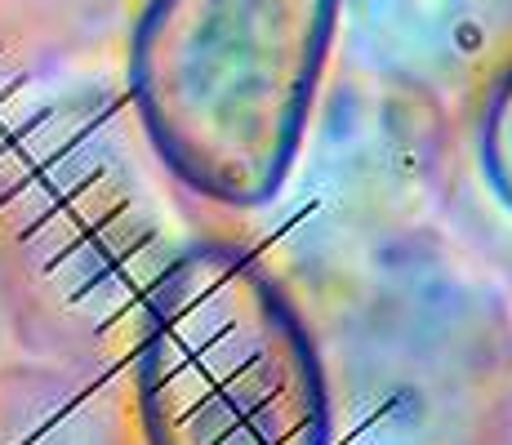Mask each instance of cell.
I'll use <instances>...</instances> for the list:
<instances>
[{"label":"cell","instance_id":"cell-6","mask_svg":"<svg viewBox=\"0 0 512 445\" xmlns=\"http://www.w3.org/2000/svg\"><path fill=\"white\" fill-rule=\"evenodd\" d=\"M512 41V0H339L334 67L450 107Z\"/></svg>","mask_w":512,"mask_h":445},{"label":"cell","instance_id":"cell-9","mask_svg":"<svg viewBox=\"0 0 512 445\" xmlns=\"http://www.w3.org/2000/svg\"><path fill=\"white\" fill-rule=\"evenodd\" d=\"M472 445H512V392L495 405V414H490L486 428L472 437Z\"/></svg>","mask_w":512,"mask_h":445},{"label":"cell","instance_id":"cell-3","mask_svg":"<svg viewBox=\"0 0 512 445\" xmlns=\"http://www.w3.org/2000/svg\"><path fill=\"white\" fill-rule=\"evenodd\" d=\"M9 196L45 356L130 365L156 285L205 232L201 205L156 161L130 98L45 125Z\"/></svg>","mask_w":512,"mask_h":445},{"label":"cell","instance_id":"cell-1","mask_svg":"<svg viewBox=\"0 0 512 445\" xmlns=\"http://www.w3.org/2000/svg\"><path fill=\"white\" fill-rule=\"evenodd\" d=\"M281 276L317 339L330 445H472L512 392V294L441 219Z\"/></svg>","mask_w":512,"mask_h":445},{"label":"cell","instance_id":"cell-7","mask_svg":"<svg viewBox=\"0 0 512 445\" xmlns=\"http://www.w3.org/2000/svg\"><path fill=\"white\" fill-rule=\"evenodd\" d=\"M441 223L512 294V41L450 107Z\"/></svg>","mask_w":512,"mask_h":445},{"label":"cell","instance_id":"cell-2","mask_svg":"<svg viewBox=\"0 0 512 445\" xmlns=\"http://www.w3.org/2000/svg\"><path fill=\"white\" fill-rule=\"evenodd\" d=\"M339 0H143L125 98L201 223L250 219L294 165L334 58Z\"/></svg>","mask_w":512,"mask_h":445},{"label":"cell","instance_id":"cell-4","mask_svg":"<svg viewBox=\"0 0 512 445\" xmlns=\"http://www.w3.org/2000/svg\"><path fill=\"white\" fill-rule=\"evenodd\" d=\"M125 374L143 445H330L308 316L232 227H205L165 272Z\"/></svg>","mask_w":512,"mask_h":445},{"label":"cell","instance_id":"cell-8","mask_svg":"<svg viewBox=\"0 0 512 445\" xmlns=\"http://www.w3.org/2000/svg\"><path fill=\"white\" fill-rule=\"evenodd\" d=\"M0 445H143L125 365H0Z\"/></svg>","mask_w":512,"mask_h":445},{"label":"cell","instance_id":"cell-5","mask_svg":"<svg viewBox=\"0 0 512 445\" xmlns=\"http://www.w3.org/2000/svg\"><path fill=\"white\" fill-rule=\"evenodd\" d=\"M446 121L441 103L330 63L277 196L250 219L205 227H232L290 272L366 236L441 219Z\"/></svg>","mask_w":512,"mask_h":445}]
</instances>
